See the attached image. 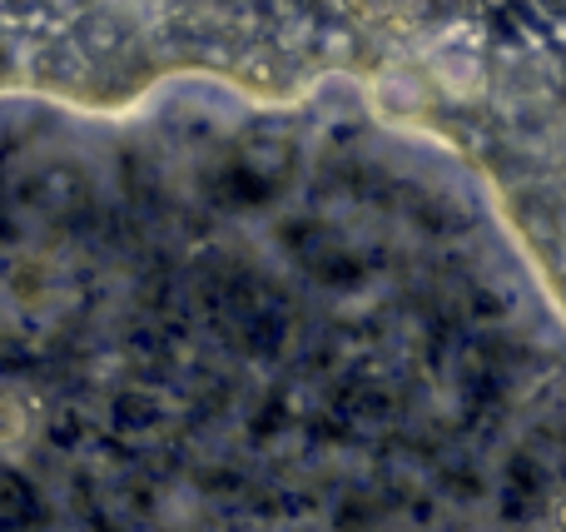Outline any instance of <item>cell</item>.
Here are the masks:
<instances>
[{"label": "cell", "instance_id": "1", "mask_svg": "<svg viewBox=\"0 0 566 532\" xmlns=\"http://www.w3.org/2000/svg\"><path fill=\"white\" fill-rule=\"evenodd\" d=\"M562 234H566V209H562Z\"/></svg>", "mask_w": 566, "mask_h": 532}, {"label": "cell", "instance_id": "2", "mask_svg": "<svg viewBox=\"0 0 566 532\" xmlns=\"http://www.w3.org/2000/svg\"><path fill=\"white\" fill-rule=\"evenodd\" d=\"M562 299H566V289H562Z\"/></svg>", "mask_w": 566, "mask_h": 532}]
</instances>
